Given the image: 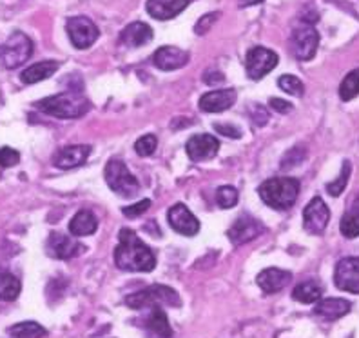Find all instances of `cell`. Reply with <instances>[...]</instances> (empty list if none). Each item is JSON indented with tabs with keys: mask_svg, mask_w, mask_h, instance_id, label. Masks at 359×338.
Segmentation results:
<instances>
[{
	"mask_svg": "<svg viewBox=\"0 0 359 338\" xmlns=\"http://www.w3.org/2000/svg\"><path fill=\"white\" fill-rule=\"evenodd\" d=\"M167 222L176 233L185 237H194L200 231V220L189 211L185 204H175L167 213Z\"/></svg>",
	"mask_w": 359,
	"mask_h": 338,
	"instance_id": "obj_13",
	"label": "cell"
},
{
	"mask_svg": "<svg viewBox=\"0 0 359 338\" xmlns=\"http://www.w3.org/2000/svg\"><path fill=\"white\" fill-rule=\"evenodd\" d=\"M352 309V304L345 299H336V297H330V299H321L320 302L316 304L314 313L325 320H337L341 316L348 315Z\"/></svg>",
	"mask_w": 359,
	"mask_h": 338,
	"instance_id": "obj_22",
	"label": "cell"
},
{
	"mask_svg": "<svg viewBox=\"0 0 359 338\" xmlns=\"http://www.w3.org/2000/svg\"><path fill=\"white\" fill-rule=\"evenodd\" d=\"M250 119H252V122L256 124V126H265V124L269 122V119H271V115H269V111L263 108V105H250Z\"/></svg>",
	"mask_w": 359,
	"mask_h": 338,
	"instance_id": "obj_39",
	"label": "cell"
},
{
	"mask_svg": "<svg viewBox=\"0 0 359 338\" xmlns=\"http://www.w3.org/2000/svg\"><path fill=\"white\" fill-rule=\"evenodd\" d=\"M320 46V35L311 24H302L292 31L290 37V51L298 60H311Z\"/></svg>",
	"mask_w": 359,
	"mask_h": 338,
	"instance_id": "obj_8",
	"label": "cell"
},
{
	"mask_svg": "<svg viewBox=\"0 0 359 338\" xmlns=\"http://www.w3.org/2000/svg\"><path fill=\"white\" fill-rule=\"evenodd\" d=\"M142 325L149 333L151 338H172V327L162 308L151 309V313L145 316Z\"/></svg>",
	"mask_w": 359,
	"mask_h": 338,
	"instance_id": "obj_21",
	"label": "cell"
},
{
	"mask_svg": "<svg viewBox=\"0 0 359 338\" xmlns=\"http://www.w3.org/2000/svg\"><path fill=\"white\" fill-rule=\"evenodd\" d=\"M46 249H48V255L51 256V259L69 260L79 256L80 253H83L86 247H83L82 244H79L76 240H71L67 235L53 231L48 237V246H46Z\"/></svg>",
	"mask_w": 359,
	"mask_h": 338,
	"instance_id": "obj_14",
	"label": "cell"
},
{
	"mask_svg": "<svg viewBox=\"0 0 359 338\" xmlns=\"http://www.w3.org/2000/svg\"><path fill=\"white\" fill-rule=\"evenodd\" d=\"M219 150V141L212 135H196L185 144L189 158L194 162H202L215 157Z\"/></svg>",
	"mask_w": 359,
	"mask_h": 338,
	"instance_id": "obj_16",
	"label": "cell"
},
{
	"mask_svg": "<svg viewBox=\"0 0 359 338\" xmlns=\"http://www.w3.org/2000/svg\"><path fill=\"white\" fill-rule=\"evenodd\" d=\"M67 37H69L71 44L76 49H88L91 48L100 37L97 24L93 22L88 17H71L66 22Z\"/></svg>",
	"mask_w": 359,
	"mask_h": 338,
	"instance_id": "obj_7",
	"label": "cell"
},
{
	"mask_svg": "<svg viewBox=\"0 0 359 338\" xmlns=\"http://www.w3.org/2000/svg\"><path fill=\"white\" fill-rule=\"evenodd\" d=\"M118 246L114 249V264L122 271L149 273L156 268V256L144 240L131 229H120Z\"/></svg>",
	"mask_w": 359,
	"mask_h": 338,
	"instance_id": "obj_1",
	"label": "cell"
},
{
	"mask_svg": "<svg viewBox=\"0 0 359 338\" xmlns=\"http://www.w3.org/2000/svg\"><path fill=\"white\" fill-rule=\"evenodd\" d=\"M269 104H271V110L278 111V113H281V115H287L292 111V104L287 100H283V98H271V102H269Z\"/></svg>",
	"mask_w": 359,
	"mask_h": 338,
	"instance_id": "obj_41",
	"label": "cell"
},
{
	"mask_svg": "<svg viewBox=\"0 0 359 338\" xmlns=\"http://www.w3.org/2000/svg\"><path fill=\"white\" fill-rule=\"evenodd\" d=\"M305 148L303 145H296V148H292V150H289L287 153H285V157L281 158V169H292V167H296L298 164L303 162V158H305Z\"/></svg>",
	"mask_w": 359,
	"mask_h": 338,
	"instance_id": "obj_34",
	"label": "cell"
},
{
	"mask_svg": "<svg viewBox=\"0 0 359 338\" xmlns=\"http://www.w3.org/2000/svg\"><path fill=\"white\" fill-rule=\"evenodd\" d=\"M126 306L131 309H154V308H180L182 300L180 294L172 287L154 284V286L144 287L126 297Z\"/></svg>",
	"mask_w": 359,
	"mask_h": 338,
	"instance_id": "obj_4",
	"label": "cell"
},
{
	"mask_svg": "<svg viewBox=\"0 0 359 338\" xmlns=\"http://www.w3.org/2000/svg\"><path fill=\"white\" fill-rule=\"evenodd\" d=\"M334 284L337 290L359 294V256H346L336 264Z\"/></svg>",
	"mask_w": 359,
	"mask_h": 338,
	"instance_id": "obj_10",
	"label": "cell"
},
{
	"mask_svg": "<svg viewBox=\"0 0 359 338\" xmlns=\"http://www.w3.org/2000/svg\"><path fill=\"white\" fill-rule=\"evenodd\" d=\"M224 80H225L224 73H219V71H216V70H209V71H205V73H203V82L210 84V86L224 82Z\"/></svg>",
	"mask_w": 359,
	"mask_h": 338,
	"instance_id": "obj_42",
	"label": "cell"
},
{
	"mask_svg": "<svg viewBox=\"0 0 359 338\" xmlns=\"http://www.w3.org/2000/svg\"><path fill=\"white\" fill-rule=\"evenodd\" d=\"M290 282H292V273L287 271V269L278 268L263 269L258 277H256V284L259 286V290L267 294L278 293V291L289 286Z\"/></svg>",
	"mask_w": 359,
	"mask_h": 338,
	"instance_id": "obj_17",
	"label": "cell"
},
{
	"mask_svg": "<svg viewBox=\"0 0 359 338\" xmlns=\"http://www.w3.org/2000/svg\"><path fill=\"white\" fill-rule=\"evenodd\" d=\"M31 55H33V42L20 31H15L13 35L0 46V64L6 70H17L18 66L29 60Z\"/></svg>",
	"mask_w": 359,
	"mask_h": 338,
	"instance_id": "obj_6",
	"label": "cell"
},
{
	"mask_svg": "<svg viewBox=\"0 0 359 338\" xmlns=\"http://www.w3.org/2000/svg\"><path fill=\"white\" fill-rule=\"evenodd\" d=\"M259 2H263V0H241V6H255Z\"/></svg>",
	"mask_w": 359,
	"mask_h": 338,
	"instance_id": "obj_43",
	"label": "cell"
},
{
	"mask_svg": "<svg viewBox=\"0 0 359 338\" xmlns=\"http://www.w3.org/2000/svg\"><path fill=\"white\" fill-rule=\"evenodd\" d=\"M236 102V91L234 89H218V91H209L200 98V110L205 113H222V111L231 110Z\"/></svg>",
	"mask_w": 359,
	"mask_h": 338,
	"instance_id": "obj_19",
	"label": "cell"
},
{
	"mask_svg": "<svg viewBox=\"0 0 359 338\" xmlns=\"http://www.w3.org/2000/svg\"><path fill=\"white\" fill-rule=\"evenodd\" d=\"M351 171H352V166L348 160L343 162V169H341V175L337 176L336 181L327 184V191H329L330 197H339V195L345 191L346 184H348V178H351Z\"/></svg>",
	"mask_w": 359,
	"mask_h": 338,
	"instance_id": "obj_32",
	"label": "cell"
},
{
	"mask_svg": "<svg viewBox=\"0 0 359 338\" xmlns=\"http://www.w3.org/2000/svg\"><path fill=\"white\" fill-rule=\"evenodd\" d=\"M218 18H219L218 11H212V13L203 15V17L196 22V26H194V33H196V35H200V37L205 35V33H209V30L215 26V22L218 20Z\"/></svg>",
	"mask_w": 359,
	"mask_h": 338,
	"instance_id": "obj_36",
	"label": "cell"
},
{
	"mask_svg": "<svg viewBox=\"0 0 359 338\" xmlns=\"http://www.w3.org/2000/svg\"><path fill=\"white\" fill-rule=\"evenodd\" d=\"M22 291V284L13 273L0 269V302H13Z\"/></svg>",
	"mask_w": 359,
	"mask_h": 338,
	"instance_id": "obj_26",
	"label": "cell"
},
{
	"mask_svg": "<svg viewBox=\"0 0 359 338\" xmlns=\"http://www.w3.org/2000/svg\"><path fill=\"white\" fill-rule=\"evenodd\" d=\"M9 334L13 338H44L48 334L46 327L39 324V322H20L9 327Z\"/></svg>",
	"mask_w": 359,
	"mask_h": 338,
	"instance_id": "obj_29",
	"label": "cell"
},
{
	"mask_svg": "<svg viewBox=\"0 0 359 338\" xmlns=\"http://www.w3.org/2000/svg\"><path fill=\"white\" fill-rule=\"evenodd\" d=\"M154 66L162 71H175L184 67L189 62V53L175 46H162L158 48L153 57Z\"/></svg>",
	"mask_w": 359,
	"mask_h": 338,
	"instance_id": "obj_18",
	"label": "cell"
},
{
	"mask_svg": "<svg viewBox=\"0 0 359 338\" xmlns=\"http://www.w3.org/2000/svg\"><path fill=\"white\" fill-rule=\"evenodd\" d=\"M258 193L269 207L287 211L298 200L299 182L290 176H276L263 182L258 188Z\"/></svg>",
	"mask_w": 359,
	"mask_h": 338,
	"instance_id": "obj_3",
	"label": "cell"
},
{
	"mask_svg": "<svg viewBox=\"0 0 359 338\" xmlns=\"http://www.w3.org/2000/svg\"><path fill=\"white\" fill-rule=\"evenodd\" d=\"M278 86L281 88V91L289 93L292 97H303V93H305L303 82L298 77L294 75H281L280 79H278Z\"/></svg>",
	"mask_w": 359,
	"mask_h": 338,
	"instance_id": "obj_33",
	"label": "cell"
},
{
	"mask_svg": "<svg viewBox=\"0 0 359 338\" xmlns=\"http://www.w3.org/2000/svg\"><path fill=\"white\" fill-rule=\"evenodd\" d=\"M321 297H323V287L318 282L312 280L302 282L292 291V299L302 304H318L321 300Z\"/></svg>",
	"mask_w": 359,
	"mask_h": 338,
	"instance_id": "obj_27",
	"label": "cell"
},
{
	"mask_svg": "<svg viewBox=\"0 0 359 338\" xmlns=\"http://www.w3.org/2000/svg\"><path fill=\"white\" fill-rule=\"evenodd\" d=\"M98 229V219L93 211H79L69 222V233L73 237H89Z\"/></svg>",
	"mask_w": 359,
	"mask_h": 338,
	"instance_id": "obj_24",
	"label": "cell"
},
{
	"mask_svg": "<svg viewBox=\"0 0 359 338\" xmlns=\"http://www.w3.org/2000/svg\"><path fill=\"white\" fill-rule=\"evenodd\" d=\"M105 182L113 189L114 193L123 198H133L140 191V184L136 181L128 166L120 160V158H111L107 166H105Z\"/></svg>",
	"mask_w": 359,
	"mask_h": 338,
	"instance_id": "obj_5",
	"label": "cell"
},
{
	"mask_svg": "<svg viewBox=\"0 0 359 338\" xmlns=\"http://www.w3.org/2000/svg\"><path fill=\"white\" fill-rule=\"evenodd\" d=\"M60 67V64L55 60H44V62H36L33 66H29L27 70H24L20 73V80L24 84H36L42 82V80L49 79L57 73V70Z\"/></svg>",
	"mask_w": 359,
	"mask_h": 338,
	"instance_id": "obj_25",
	"label": "cell"
},
{
	"mask_svg": "<svg viewBox=\"0 0 359 338\" xmlns=\"http://www.w3.org/2000/svg\"><path fill=\"white\" fill-rule=\"evenodd\" d=\"M120 40L129 48H140L153 40V30L145 22H131L123 27Z\"/></svg>",
	"mask_w": 359,
	"mask_h": 338,
	"instance_id": "obj_23",
	"label": "cell"
},
{
	"mask_svg": "<svg viewBox=\"0 0 359 338\" xmlns=\"http://www.w3.org/2000/svg\"><path fill=\"white\" fill-rule=\"evenodd\" d=\"M191 0H147V13L156 20H171L189 6Z\"/></svg>",
	"mask_w": 359,
	"mask_h": 338,
	"instance_id": "obj_20",
	"label": "cell"
},
{
	"mask_svg": "<svg viewBox=\"0 0 359 338\" xmlns=\"http://www.w3.org/2000/svg\"><path fill=\"white\" fill-rule=\"evenodd\" d=\"M339 229H341V235L345 238L359 237V193L358 197L354 198L351 209L343 215Z\"/></svg>",
	"mask_w": 359,
	"mask_h": 338,
	"instance_id": "obj_28",
	"label": "cell"
},
{
	"mask_svg": "<svg viewBox=\"0 0 359 338\" xmlns=\"http://www.w3.org/2000/svg\"><path fill=\"white\" fill-rule=\"evenodd\" d=\"M158 148V138L154 135H144L135 144V151L140 157H151Z\"/></svg>",
	"mask_w": 359,
	"mask_h": 338,
	"instance_id": "obj_35",
	"label": "cell"
},
{
	"mask_svg": "<svg viewBox=\"0 0 359 338\" xmlns=\"http://www.w3.org/2000/svg\"><path fill=\"white\" fill-rule=\"evenodd\" d=\"M330 220L329 206L325 204L321 197H314L311 202L307 204L305 211H303V226L309 233L321 235L327 229Z\"/></svg>",
	"mask_w": 359,
	"mask_h": 338,
	"instance_id": "obj_11",
	"label": "cell"
},
{
	"mask_svg": "<svg viewBox=\"0 0 359 338\" xmlns=\"http://www.w3.org/2000/svg\"><path fill=\"white\" fill-rule=\"evenodd\" d=\"M215 129L219 133V135L227 136V138H240L241 136V129L236 128V126H232V124L216 122Z\"/></svg>",
	"mask_w": 359,
	"mask_h": 338,
	"instance_id": "obj_40",
	"label": "cell"
},
{
	"mask_svg": "<svg viewBox=\"0 0 359 338\" xmlns=\"http://www.w3.org/2000/svg\"><path fill=\"white\" fill-rule=\"evenodd\" d=\"M240 200V195H238V189L232 188V186H222L216 191V202L222 209H231L234 207Z\"/></svg>",
	"mask_w": 359,
	"mask_h": 338,
	"instance_id": "obj_31",
	"label": "cell"
},
{
	"mask_svg": "<svg viewBox=\"0 0 359 338\" xmlns=\"http://www.w3.org/2000/svg\"><path fill=\"white\" fill-rule=\"evenodd\" d=\"M263 231H265V228H263L259 220L252 219L249 215H243L229 228L227 237L234 246H243L247 242L258 238Z\"/></svg>",
	"mask_w": 359,
	"mask_h": 338,
	"instance_id": "obj_12",
	"label": "cell"
},
{
	"mask_svg": "<svg viewBox=\"0 0 359 338\" xmlns=\"http://www.w3.org/2000/svg\"><path fill=\"white\" fill-rule=\"evenodd\" d=\"M278 60L280 58H278V55L272 49L256 46V48L249 49V53H247V75H249L250 80H262L263 77L271 73L278 66Z\"/></svg>",
	"mask_w": 359,
	"mask_h": 338,
	"instance_id": "obj_9",
	"label": "cell"
},
{
	"mask_svg": "<svg viewBox=\"0 0 359 338\" xmlns=\"http://www.w3.org/2000/svg\"><path fill=\"white\" fill-rule=\"evenodd\" d=\"M359 95V70H352L348 75L343 79L339 86V98L343 102H348Z\"/></svg>",
	"mask_w": 359,
	"mask_h": 338,
	"instance_id": "obj_30",
	"label": "cell"
},
{
	"mask_svg": "<svg viewBox=\"0 0 359 338\" xmlns=\"http://www.w3.org/2000/svg\"><path fill=\"white\" fill-rule=\"evenodd\" d=\"M348 338H354V334H351V337H348Z\"/></svg>",
	"mask_w": 359,
	"mask_h": 338,
	"instance_id": "obj_44",
	"label": "cell"
},
{
	"mask_svg": "<svg viewBox=\"0 0 359 338\" xmlns=\"http://www.w3.org/2000/svg\"><path fill=\"white\" fill-rule=\"evenodd\" d=\"M149 207H151V200H149V198H144V200H140V202L133 204V206L123 207L122 213H123V215H126V216H128V219H136V216L144 215L145 211L149 209Z\"/></svg>",
	"mask_w": 359,
	"mask_h": 338,
	"instance_id": "obj_38",
	"label": "cell"
},
{
	"mask_svg": "<svg viewBox=\"0 0 359 338\" xmlns=\"http://www.w3.org/2000/svg\"><path fill=\"white\" fill-rule=\"evenodd\" d=\"M35 108L42 113L57 117V119H80V117L88 113L91 104L82 93L69 91L42 98V100L36 102Z\"/></svg>",
	"mask_w": 359,
	"mask_h": 338,
	"instance_id": "obj_2",
	"label": "cell"
},
{
	"mask_svg": "<svg viewBox=\"0 0 359 338\" xmlns=\"http://www.w3.org/2000/svg\"><path fill=\"white\" fill-rule=\"evenodd\" d=\"M89 155H91V145H67V148H62V150H58L57 153H55L53 164H55L58 169H73V167H79L82 166V164L88 162Z\"/></svg>",
	"mask_w": 359,
	"mask_h": 338,
	"instance_id": "obj_15",
	"label": "cell"
},
{
	"mask_svg": "<svg viewBox=\"0 0 359 338\" xmlns=\"http://www.w3.org/2000/svg\"><path fill=\"white\" fill-rule=\"evenodd\" d=\"M20 162V153L13 148H0V167H13Z\"/></svg>",
	"mask_w": 359,
	"mask_h": 338,
	"instance_id": "obj_37",
	"label": "cell"
}]
</instances>
